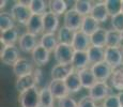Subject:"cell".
Returning a JSON list of instances; mask_svg holds the SVG:
<instances>
[{
	"mask_svg": "<svg viewBox=\"0 0 123 107\" xmlns=\"http://www.w3.org/2000/svg\"><path fill=\"white\" fill-rule=\"evenodd\" d=\"M74 53L75 50L72 47V45L59 43L58 46L54 50V58H55L57 64H71Z\"/></svg>",
	"mask_w": 123,
	"mask_h": 107,
	"instance_id": "1",
	"label": "cell"
},
{
	"mask_svg": "<svg viewBox=\"0 0 123 107\" xmlns=\"http://www.w3.org/2000/svg\"><path fill=\"white\" fill-rule=\"evenodd\" d=\"M11 15L13 16L15 21H17L19 25L27 26L28 21L30 20V18H31V16H32V13H31V10H30L29 6H24L19 1H17L12 6Z\"/></svg>",
	"mask_w": 123,
	"mask_h": 107,
	"instance_id": "2",
	"label": "cell"
},
{
	"mask_svg": "<svg viewBox=\"0 0 123 107\" xmlns=\"http://www.w3.org/2000/svg\"><path fill=\"white\" fill-rule=\"evenodd\" d=\"M18 102H19L20 107H41L40 90L37 89V87H34L23 93H19Z\"/></svg>",
	"mask_w": 123,
	"mask_h": 107,
	"instance_id": "3",
	"label": "cell"
},
{
	"mask_svg": "<svg viewBox=\"0 0 123 107\" xmlns=\"http://www.w3.org/2000/svg\"><path fill=\"white\" fill-rule=\"evenodd\" d=\"M19 58H20L19 48L16 45H8V46H3L1 48L0 59H1V62L6 64V65L13 66Z\"/></svg>",
	"mask_w": 123,
	"mask_h": 107,
	"instance_id": "4",
	"label": "cell"
},
{
	"mask_svg": "<svg viewBox=\"0 0 123 107\" xmlns=\"http://www.w3.org/2000/svg\"><path fill=\"white\" fill-rule=\"evenodd\" d=\"M82 19L84 17L74 8L68 9V11L63 15V26L72 29L73 31H78L81 27Z\"/></svg>",
	"mask_w": 123,
	"mask_h": 107,
	"instance_id": "5",
	"label": "cell"
},
{
	"mask_svg": "<svg viewBox=\"0 0 123 107\" xmlns=\"http://www.w3.org/2000/svg\"><path fill=\"white\" fill-rule=\"evenodd\" d=\"M109 92H110V88L107 85V82H96L95 85L88 90V95L93 101L100 102V101H104L108 95H110Z\"/></svg>",
	"mask_w": 123,
	"mask_h": 107,
	"instance_id": "6",
	"label": "cell"
},
{
	"mask_svg": "<svg viewBox=\"0 0 123 107\" xmlns=\"http://www.w3.org/2000/svg\"><path fill=\"white\" fill-rule=\"evenodd\" d=\"M105 61L112 69L123 65V53L121 48L105 47Z\"/></svg>",
	"mask_w": 123,
	"mask_h": 107,
	"instance_id": "7",
	"label": "cell"
},
{
	"mask_svg": "<svg viewBox=\"0 0 123 107\" xmlns=\"http://www.w3.org/2000/svg\"><path fill=\"white\" fill-rule=\"evenodd\" d=\"M43 20V30L44 33H56L59 30L60 26V19L59 16L54 14L53 12L47 11L42 15Z\"/></svg>",
	"mask_w": 123,
	"mask_h": 107,
	"instance_id": "8",
	"label": "cell"
},
{
	"mask_svg": "<svg viewBox=\"0 0 123 107\" xmlns=\"http://www.w3.org/2000/svg\"><path fill=\"white\" fill-rule=\"evenodd\" d=\"M91 70H92V72H93V74L95 76L98 82H106L108 79L111 78L113 69L108 63L103 61V62H101V63H96V64L91 65Z\"/></svg>",
	"mask_w": 123,
	"mask_h": 107,
	"instance_id": "9",
	"label": "cell"
},
{
	"mask_svg": "<svg viewBox=\"0 0 123 107\" xmlns=\"http://www.w3.org/2000/svg\"><path fill=\"white\" fill-rule=\"evenodd\" d=\"M12 69H13V73L15 74V76L17 78L30 75L34 71L32 63L27 58H22V57L16 61L15 64L12 66Z\"/></svg>",
	"mask_w": 123,
	"mask_h": 107,
	"instance_id": "10",
	"label": "cell"
},
{
	"mask_svg": "<svg viewBox=\"0 0 123 107\" xmlns=\"http://www.w3.org/2000/svg\"><path fill=\"white\" fill-rule=\"evenodd\" d=\"M37 45H39V42H37V35L29 32L23 33L18 41V47L24 53H32Z\"/></svg>",
	"mask_w": 123,
	"mask_h": 107,
	"instance_id": "11",
	"label": "cell"
},
{
	"mask_svg": "<svg viewBox=\"0 0 123 107\" xmlns=\"http://www.w3.org/2000/svg\"><path fill=\"white\" fill-rule=\"evenodd\" d=\"M91 46L90 43V37L87 35L82 31H75L74 39L72 42V47L75 51H87L88 48Z\"/></svg>",
	"mask_w": 123,
	"mask_h": 107,
	"instance_id": "12",
	"label": "cell"
},
{
	"mask_svg": "<svg viewBox=\"0 0 123 107\" xmlns=\"http://www.w3.org/2000/svg\"><path fill=\"white\" fill-rule=\"evenodd\" d=\"M48 89L51 92L54 97L57 100H61L63 97H67L70 95L67 86H65L64 80H55L51 79V82L48 84Z\"/></svg>",
	"mask_w": 123,
	"mask_h": 107,
	"instance_id": "13",
	"label": "cell"
},
{
	"mask_svg": "<svg viewBox=\"0 0 123 107\" xmlns=\"http://www.w3.org/2000/svg\"><path fill=\"white\" fill-rule=\"evenodd\" d=\"M90 15L94 18L95 20H98L100 24L106 23L109 17V14H108L107 8H106L105 1H98L93 4V8H92L91 14Z\"/></svg>",
	"mask_w": 123,
	"mask_h": 107,
	"instance_id": "14",
	"label": "cell"
},
{
	"mask_svg": "<svg viewBox=\"0 0 123 107\" xmlns=\"http://www.w3.org/2000/svg\"><path fill=\"white\" fill-rule=\"evenodd\" d=\"M37 78H35L34 74L27 75V76H24V77L17 78L15 82V89L17 90L19 93H23V92L27 91V90L31 89V88L37 87Z\"/></svg>",
	"mask_w": 123,
	"mask_h": 107,
	"instance_id": "15",
	"label": "cell"
},
{
	"mask_svg": "<svg viewBox=\"0 0 123 107\" xmlns=\"http://www.w3.org/2000/svg\"><path fill=\"white\" fill-rule=\"evenodd\" d=\"M73 68L71 64H56L51 69L50 76L51 79L55 80H65L67 77L73 72Z\"/></svg>",
	"mask_w": 123,
	"mask_h": 107,
	"instance_id": "16",
	"label": "cell"
},
{
	"mask_svg": "<svg viewBox=\"0 0 123 107\" xmlns=\"http://www.w3.org/2000/svg\"><path fill=\"white\" fill-rule=\"evenodd\" d=\"M49 56H50V51H48L46 48H44L41 45H37L34 48V50L31 53V57L33 62L37 66L45 65L49 61Z\"/></svg>",
	"mask_w": 123,
	"mask_h": 107,
	"instance_id": "17",
	"label": "cell"
},
{
	"mask_svg": "<svg viewBox=\"0 0 123 107\" xmlns=\"http://www.w3.org/2000/svg\"><path fill=\"white\" fill-rule=\"evenodd\" d=\"M78 75H79V78H80V82H81V86L84 89H90L92 88L95 82H98L94 76L93 72L91 70V66H88V68L84 69V70H80L78 71Z\"/></svg>",
	"mask_w": 123,
	"mask_h": 107,
	"instance_id": "18",
	"label": "cell"
},
{
	"mask_svg": "<svg viewBox=\"0 0 123 107\" xmlns=\"http://www.w3.org/2000/svg\"><path fill=\"white\" fill-rule=\"evenodd\" d=\"M89 64L90 63H89L87 51H75L74 56H73L72 63H71L73 70L78 72L80 70H84V69L88 68Z\"/></svg>",
	"mask_w": 123,
	"mask_h": 107,
	"instance_id": "19",
	"label": "cell"
},
{
	"mask_svg": "<svg viewBox=\"0 0 123 107\" xmlns=\"http://www.w3.org/2000/svg\"><path fill=\"white\" fill-rule=\"evenodd\" d=\"M65 82V86H67L68 92L70 94H74V93H77L79 92V90L82 88L81 86V82H80V78H79V75H78V72L77 71H73L70 75L67 77V79L64 80Z\"/></svg>",
	"mask_w": 123,
	"mask_h": 107,
	"instance_id": "20",
	"label": "cell"
},
{
	"mask_svg": "<svg viewBox=\"0 0 123 107\" xmlns=\"http://www.w3.org/2000/svg\"><path fill=\"white\" fill-rule=\"evenodd\" d=\"M89 63L91 65L96 63H101L105 60V48L96 46H90L87 50Z\"/></svg>",
	"mask_w": 123,
	"mask_h": 107,
	"instance_id": "21",
	"label": "cell"
},
{
	"mask_svg": "<svg viewBox=\"0 0 123 107\" xmlns=\"http://www.w3.org/2000/svg\"><path fill=\"white\" fill-rule=\"evenodd\" d=\"M27 32L32 33L34 35H39L42 32H44L43 30V20H42V15H33L32 14L30 20L28 21L27 26Z\"/></svg>",
	"mask_w": 123,
	"mask_h": 107,
	"instance_id": "22",
	"label": "cell"
},
{
	"mask_svg": "<svg viewBox=\"0 0 123 107\" xmlns=\"http://www.w3.org/2000/svg\"><path fill=\"white\" fill-rule=\"evenodd\" d=\"M100 23L98 20H95L91 15L85 16L82 19L81 27H80V31H82L84 33H86L87 35H91L93 34L96 30L100 29Z\"/></svg>",
	"mask_w": 123,
	"mask_h": 107,
	"instance_id": "23",
	"label": "cell"
},
{
	"mask_svg": "<svg viewBox=\"0 0 123 107\" xmlns=\"http://www.w3.org/2000/svg\"><path fill=\"white\" fill-rule=\"evenodd\" d=\"M39 44L51 53V51L55 50L56 47L59 44L58 39H57V34L56 33H43L41 35Z\"/></svg>",
	"mask_w": 123,
	"mask_h": 107,
	"instance_id": "24",
	"label": "cell"
},
{
	"mask_svg": "<svg viewBox=\"0 0 123 107\" xmlns=\"http://www.w3.org/2000/svg\"><path fill=\"white\" fill-rule=\"evenodd\" d=\"M19 32L16 28L6 30L4 32H1L0 35V42L3 46H8V45H15L16 43L19 41Z\"/></svg>",
	"mask_w": 123,
	"mask_h": 107,
	"instance_id": "25",
	"label": "cell"
},
{
	"mask_svg": "<svg viewBox=\"0 0 123 107\" xmlns=\"http://www.w3.org/2000/svg\"><path fill=\"white\" fill-rule=\"evenodd\" d=\"M107 31L108 30L100 28L96 30L93 34L90 35V43L91 46H96V47H106V40H107Z\"/></svg>",
	"mask_w": 123,
	"mask_h": 107,
	"instance_id": "26",
	"label": "cell"
},
{
	"mask_svg": "<svg viewBox=\"0 0 123 107\" xmlns=\"http://www.w3.org/2000/svg\"><path fill=\"white\" fill-rule=\"evenodd\" d=\"M74 34L75 31H73L72 29L65 27V26H61L59 28V30L57 31V39H58V42L61 43V44L72 45Z\"/></svg>",
	"mask_w": 123,
	"mask_h": 107,
	"instance_id": "27",
	"label": "cell"
},
{
	"mask_svg": "<svg viewBox=\"0 0 123 107\" xmlns=\"http://www.w3.org/2000/svg\"><path fill=\"white\" fill-rule=\"evenodd\" d=\"M123 45L122 34L117 30H108L107 31V40H106V47H117L121 48Z\"/></svg>",
	"mask_w": 123,
	"mask_h": 107,
	"instance_id": "28",
	"label": "cell"
},
{
	"mask_svg": "<svg viewBox=\"0 0 123 107\" xmlns=\"http://www.w3.org/2000/svg\"><path fill=\"white\" fill-rule=\"evenodd\" d=\"M48 6L49 11L58 16L64 15L68 11V2L64 1V0H50V1H48Z\"/></svg>",
	"mask_w": 123,
	"mask_h": 107,
	"instance_id": "29",
	"label": "cell"
},
{
	"mask_svg": "<svg viewBox=\"0 0 123 107\" xmlns=\"http://www.w3.org/2000/svg\"><path fill=\"white\" fill-rule=\"evenodd\" d=\"M111 85L115 89L119 90L120 92L123 91V65L112 70V75L110 78Z\"/></svg>",
	"mask_w": 123,
	"mask_h": 107,
	"instance_id": "30",
	"label": "cell"
},
{
	"mask_svg": "<svg viewBox=\"0 0 123 107\" xmlns=\"http://www.w3.org/2000/svg\"><path fill=\"white\" fill-rule=\"evenodd\" d=\"M92 8H93V3H92V1H89V0H76L74 2V9L82 17L90 15Z\"/></svg>",
	"mask_w": 123,
	"mask_h": 107,
	"instance_id": "31",
	"label": "cell"
},
{
	"mask_svg": "<svg viewBox=\"0 0 123 107\" xmlns=\"http://www.w3.org/2000/svg\"><path fill=\"white\" fill-rule=\"evenodd\" d=\"M15 28V19L11 13L8 12H2L0 14V30L1 32H4L6 30H10Z\"/></svg>",
	"mask_w": 123,
	"mask_h": 107,
	"instance_id": "32",
	"label": "cell"
},
{
	"mask_svg": "<svg viewBox=\"0 0 123 107\" xmlns=\"http://www.w3.org/2000/svg\"><path fill=\"white\" fill-rule=\"evenodd\" d=\"M55 97L49 91L48 87H44L40 90V105L41 107H54Z\"/></svg>",
	"mask_w": 123,
	"mask_h": 107,
	"instance_id": "33",
	"label": "cell"
},
{
	"mask_svg": "<svg viewBox=\"0 0 123 107\" xmlns=\"http://www.w3.org/2000/svg\"><path fill=\"white\" fill-rule=\"evenodd\" d=\"M29 8L33 15H43L45 12H47V8H49V6H48V1L31 0Z\"/></svg>",
	"mask_w": 123,
	"mask_h": 107,
	"instance_id": "34",
	"label": "cell"
},
{
	"mask_svg": "<svg viewBox=\"0 0 123 107\" xmlns=\"http://www.w3.org/2000/svg\"><path fill=\"white\" fill-rule=\"evenodd\" d=\"M105 4L110 17L122 12V0H106Z\"/></svg>",
	"mask_w": 123,
	"mask_h": 107,
	"instance_id": "35",
	"label": "cell"
},
{
	"mask_svg": "<svg viewBox=\"0 0 123 107\" xmlns=\"http://www.w3.org/2000/svg\"><path fill=\"white\" fill-rule=\"evenodd\" d=\"M103 107H122L118 94H110L103 101Z\"/></svg>",
	"mask_w": 123,
	"mask_h": 107,
	"instance_id": "36",
	"label": "cell"
},
{
	"mask_svg": "<svg viewBox=\"0 0 123 107\" xmlns=\"http://www.w3.org/2000/svg\"><path fill=\"white\" fill-rule=\"evenodd\" d=\"M110 21H111V26L113 30L122 32L123 31V13L117 14V15L110 17Z\"/></svg>",
	"mask_w": 123,
	"mask_h": 107,
	"instance_id": "37",
	"label": "cell"
},
{
	"mask_svg": "<svg viewBox=\"0 0 123 107\" xmlns=\"http://www.w3.org/2000/svg\"><path fill=\"white\" fill-rule=\"evenodd\" d=\"M58 106L59 107H78V102H76L73 97L68 95L61 100H58Z\"/></svg>",
	"mask_w": 123,
	"mask_h": 107,
	"instance_id": "38",
	"label": "cell"
},
{
	"mask_svg": "<svg viewBox=\"0 0 123 107\" xmlns=\"http://www.w3.org/2000/svg\"><path fill=\"white\" fill-rule=\"evenodd\" d=\"M78 107H98L96 105V102L93 101L89 95L82 96L78 102Z\"/></svg>",
	"mask_w": 123,
	"mask_h": 107,
	"instance_id": "39",
	"label": "cell"
},
{
	"mask_svg": "<svg viewBox=\"0 0 123 107\" xmlns=\"http://www.w3.org/2000/svg\"><path fill=\"white\" fill-rule=\"evenodd\" d=\"M6 2H8V1H6V0H3V1H2V0H1V1H0V8H4V6H6Z\"/></svg>",
	"mask_w": 123,
	"mask_h": 107,
	"instance_id": "40",
	"label": "cell"
},
{
	"mask_svg": "<svg viewBox=\"0 0 123 107\" xmlns=\"http://www.w3.org/2000/svg\"><path fill=\"white\" fill-rule=\"evenodd\" d=\"M122 13H123V0H122Z\"/></svg>",
	"mask_w": 123,
	"mask_h": 107,
	"instance_id": "41",
	"label": "cell"
},
{
	"mask_svg": "<svg viewBox=\"0 0 123 107\" xmlns=\"http://www.w3.org/2000/svg\"><path fill=\"white\" fill-rule=\"evenodd\" d=\"M121 34H122V40H123V31L121 32Z\"/></svg>",
	"mask_w": 123,
	"mask_h": 107,
	"instance_id": "42",
	"label": "cell"
},
{
	"mask_svg": "<svg viewBox=\"0 0 123 107\" xmlns=\"http://www.w3.org/2000/svg\"><path fill=\"white\" fill-rule=\"evenodd\" d=\"M121 49H122V53H123V45H122V47H121Z\"/></svg>",
	"mask_w": 123,
	"mask_h": 107,
	"instance_id": "43",
	"label": "cell"
},
{
	"mask_svg": "<svg viewBox=\"0 0 123 107\" xmlns=\"http://www.w3.org/2000/svg\"><path fill=\"white\" fill-rule=\"evenodd\" d=\"M98 107H103V106H98Z\"/></svg>",
	"mask_w": 123,
	"mask_h": 107,
	"instance_id": "44",
	"label": "cell"
},
{
	"mask_svg": "<svg viewBox=\"0 0 123 107\" xmlns=\"http://www.w3.org/2000/svg\"><path fill=\"white\" fill-rule=\"evenodd\" d=\"M122 107H123V106H122Z\"/></svg>",
	"mask_w": 123,
	"mask_h": 107,
	"instance_id": "45",
	"label": "cell"
}]
</instances>
